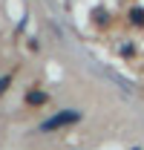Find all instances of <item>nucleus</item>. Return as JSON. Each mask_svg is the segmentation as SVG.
I'll return each instance as SVG.
<instances>
[{
    "instance_id": "obj_1",
    "label": "nucleus",
    "mask_w": 144,
    "mask_h": 150,
    "mask_svg": "<svg viewBox=\"0 0 144 150\" xmlns=\"http://www.w3.org/2000/svg\"><path fill=\"white\" fill-rule=\"evenodd\" d=\"M75 121H81V112H75V110H64V112H55L52 118H46V121L40 124V130L49 133V130H58V127H66V124H75Z\"/></svg>"
},
{
    "instance_id": "obj_2",
    "label": "nucleus",
    "mask_w": 144,
    "mask_h": 150,
    "mask_svg": "<svg viewBox=\"0 0 144 150\" xmlns=\"http://www.w3.org/2000/svg\"><path fill=\"white\" fill-rule=\"evenodd\" d=\"M29 101H32V104H43L46 95H43V93H29Z\"/></svg>"
},
{
    "instance_id": "obj_3",
    "label": "nucleus",
    "mask_w": 144,
    "mask_h": 150,
    "mask_svg": "<svg viewBox=\"0 0 144 150\" xmlns=\"http://www.w3.org/2000/svg\"><path fill=\"white\" fill-rule=\"evenodd\" d=\"M9 81H12V75H6V78H0V93H3V90L9 87Z\"/></svg>"
}]
</instances>
